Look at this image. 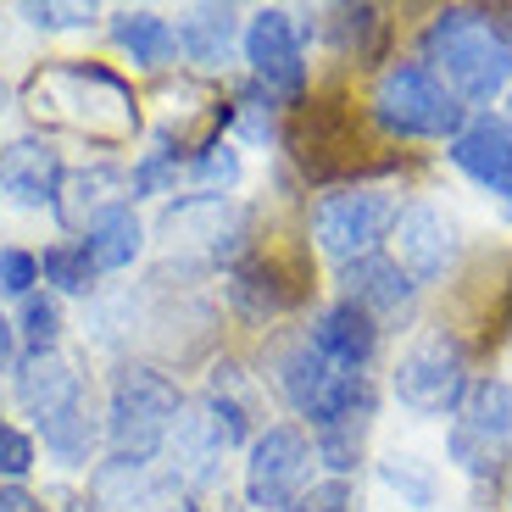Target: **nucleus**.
<instances>
[{
  "label": "nucleus",
  "instance_id": "5701e85b",
  "mask_svg": "<svg viewBox=\"0 0 512 512\" xmlns=\"http://www.w3.org/2000/svg\"><path fill=\"white\" fill-rule=\"evenodd\" d=\"M195 429H201L206 451H229V446H240V440H245V412L234 407V401L212 396L201 407V418H195Z\"/></svg>",
  "mask_w": 512,
  "mask_h": 512
},
{
  "label": "nucleus",
  "instance_id": "bb28decb",
  "mask_svg": "<svg viewBox=\"0 0 512 512\" xmlns=\"http://www.w3.org/2000/svg\"><path fill=\"white\" fill-rule=\"evenodd\" d=\"M384 479H390L401 496H412L418 507H429V501H435V474H429L418 457H390V462H384Z\"/></svg>",
  "mask_w": 512,
  "mask_h": 512
},
{
  "label": "nucleus",
  "instance_id": "9b49d317",
  "mask_svg": "<svg viewBox=\"0 0 512 512\" xmlns=\"http://www.w3.org/2000/svg\"><path fill=\"white\" fill-rule=\"evenodd\" d=\"M245 56L256 67V84L273 101H295L307 84V62H301V28L290 12H256L245 28Z\"/></svg>",
  "mask_w": 512,
  "mask_h": 512
},
{
  "label": "nucleus",
  "instance_id": "cd10ccee",
  "mask_svg": "<svg viewBox=\"0 0 512 512\" xmlns=\"http://www.w3.org/2000/svg\"><path fill=\"white\" fill-rule=\"evenodd\" d=\"M28 468H34V440L23 429H12V423H0V485L23 479Z\"/></svg>",
  "mask_w": 512,
  "mask_h": 512
},
{
  "label": "nucleus",
  "instance_id": "39448f33",
  "mask_svg": "<svg viewBox=\"0 0 512 512\" xmlns=\"http://www.w3.org/2000/svg\"><path fill=\"white\" fill-rule=\"evenodd\" d=\"M373 112H379L384 128H396V134H423V140L457 134V123H462V106L451 101V95L435 84V73L418 67V62H401V67H390V73L379 78Z\"/></svg>",
  "mask_w": 512,
  "mask_h": 512
},
{
  "label": "nucleus",
  "instance_id": "f03ea898",
  "mask_svg": "<svg viewBox=\"0 0 512 512\" xmlns=\"http://www.w3.org/2000/svg\"><path fill=\"white\" fill-rule=\"evenodd\" d=\"M423 51L468 101H496L512 78V45L479 12H440L423 34Z\"/></svg>",
  "mask_w": 512,
  "mask_h": 512
},
{
  "label": "nucleus",
  "instance_id": "b1692460",
  "mask_svg": "<svg viewBox=\"0 0 512 512\" xmlns=\"http://www.w3.org/2000/svg\"><path fill=\"white\" fill-rule=\"evenodd\" d=\"M39 268H45V279H51L56 290H67V295H84L90 279H95V262L84 256V245H51Z\"/></svg>",
  "mask_w": 512,
  "mask_h": 512
},
{
  "label": "nucleus",
  "instance_id": "1a4fd4ad",
  "mask_svg": "<svg viewBox=\"0 0 512 512\" xmlns=\"http://www.w3.org/2000/svg\"><path fill=\"white\" fill-rule=\"evenodd\" d=\"M462 346L451 334H429L401 357L396 368V396L407 401L412 412H446L462 401Z\"/></svg>",
  "mask_w": 512,
  "mask_h": 512
},
{
  "label": "nucleus",
  "instance_id": "2f4dec72",
  "mask_svg": "<svg viewBox=\"0 0 512 512\" xmlns=\"http://www.w3.org/2000/svg\"><path fill=\"white\" fill-rule=\"evenodd\" d=\"M240 179V162H234V151H223V145H206L201 156H195V184H234Z\"/></svg>",
  "mask_w": 512,
  "mask_h": 512
},
{
  "label": "nucleus",
  "instance_id": "473e14b6",
  "mask_svg": "<svg viewBox=\"0 0 512 512\" xmlns=\"http://www.w3.org/2000/svg\"><path fill=\"white\" fill-rule=\"evenodd\" d=\"M23 17H34L39 28H84L90 23V6H23Z\"/></svg>",
  "mask_w": 512,
  "mask_h": 512
},
{
  "label": "nucleus",
  "instance_id": "f704fd0d",
  "mask_svg": "<svg viewBox=\"0 0 512 512\" xmlns=\"http://www.w3.org/2000/svg\"><path fill=\"white\" fill-rule=\"evenodd\" d=\"M0 512H39L34 496H23L17 485H0Z\"/></svg>",
  "mask_w": 512,
  "mask_h": 512
},
{
  "label": "nucleus",
  "instance_id": "412c9836",
  "mask_svg": "<svg viewBox=\"0 0 512 512\" xmlns=\"http://www.w3.org/2000/svg\"><path fill=\"white\" fill-rule=\"evenodd\" d=\"M112 34H117V45H123L140 67H162L167 56L179 51V34H173L156 12H117Z\"/></svg>",
  "mask_w": 512,
  "mask_h": 512
},
{
  "label": "nucleus",
  "instance_id": "72a5a7b5",
  "mask_svg": "<svg viewBox=\"0 0 512 512\" xmlns=\"http://www.w3.org/2000/svg\"><path fill=\"white\" fill-rule=\"evenodd\" d=\"M167 162H173V151H167V145H156V151L145 156V167L134 173V190H140V195L162 190V179H167Z\"/></svg>",
  "mask_w": 512,
  "mask_h": 512
},
{
  "label": "nucleus",
  "instance_id": "c9c22d12",
  "mask_svg": "<svg viewBox=\"0 0 512 512\" xmlns=\"http://www.w3.org/2000/svg\"><path fill=\"white\" fill-rule=\"evenodd\" d=\"M6 357H12V329L0 323V368H6Z\"/></svg>",
  "mask_w": 512,
  "mask_h": 512
},
{
  "label": "nucleus",
  "instance_id": "ddd939ff",
  "mask_svg": "<svg viewBox=\"0 0 512 512\" xmlns=\"http://www.w3.org/2000/svg\"><path fill=\"white\" fill-rule=\"evenodd\" d=\"M451 262V229L440 212H429V206H412V212H401L396 218V268L407 273V279H440Z\"/></svg>",
  "mask_w": 512,
  "mask_h": 512
},
{
  "label": "nucleus",
  "instance_id": "9d476101",
  "mask_svg": "<svg viewBox=\"0 0 512 512\" xmlns=\"http://www.w3.org/2000/svg\"><path fill=\"white\" fill-rule=\"evenodd\" d=\"M312 468V446L301 429H268V435L251 446V462H245V496L251 507H290L301 496V479Z\"/></svg>",
  "mask_w": 512,
  "mask_h": 512
},
{
  "label": "nucleus",
  "instance_id": "7ed1b4c3",
  "mask_svg": "<svg viewBox=\"0 0 512 512\" xmlns=\"http://www.w3.org/2000/svg\"><path fill=\"white\" fill-rule=\"evenodd\" d=\"M179 423V390L151 368H128L112 384V451L123 462H145Z\"/></svg>",
  "mask_w": 512,
  "mask_h": 512
},
{
  "label": "nucleus",
  "instance_id": "c756f323",
  "mask_svg": "<svg viewBox=\"0 0 512 512\" xmlns=\"http://www.w3.org/2000/svg\"><path fill=\"white\" fill-rule=\"evenodd\" d=\"M34 279H39V262L28 251H0V295H28Z\"/></svg>",
  "mask_w": 512,
  "mask_h": 512
},
{
  "label": "nucleus",
  "instance_id": "f8f14e48",
  "mask_svg": "<svg viewBox=\"0 0 512 512\" xmlns=\"http://www.w3.org/2000/svg\"><path fill=\"white\" fill-rule=\"evenodd\" d=\"M451 162L490 195H512V128L501 117H474L468 128H457Z\"/></svg>",
  "mask_w": 512,
  "mask_h": 512
},
{
  "label": "nucleus",
  "instance_id": "6ab92c4d",
  "mask_svg": "<svg viewBox=\"0 0 512 512\" xmlns=\"http://www.w3.org/2000/svg\"><path fill=\"white\" fill-rule=\"evenodd\" d=\"M229 45H234V12L229 6H195L179 28V51L201 67H218L229 62Z\"/></svg>",
  "mask_w": 512,
  "mask_h": 512
},
{
  "label": "nucleus",
  "instance_id": "20e7f679",
  "mask_svg": "<svg viewBox=\"0 0 512 512\" xmlns=\"http://www.w3.org/2000/svg\"><path fill=\"white\" fill-rule=\"evenodd\" d=\"M362 123L340 95H323V101L301 106L290 123V156L307 167L312 179H346L362 167Z\"/></svg>",
  "mask_w": 512,
  "mask_h": 512
},
{
  "label": "nucleus",
  "instance_id": "0eeeda50",
  "mask_svg": "<svg viewBox=\"0 0 512 512\" xmlns=\"http://www.w3.org/2000/svg\"><path fill=\"white\" fill-rule=\"evenodd\" d=\"M396 201L384 190H340V195H323L318 212H312V234H318V245L329 256H346V262H357V256H368L373 245L384 240V234L396 229Z\"/></svg>",
  "mask_w": 512,
  "mask_h": 512
},
{
  "label": "nucleus",
  "instance_id": "4be33fe9",
  "mask_svg": "<svg viewBox=\"0 0 512 512\" xmlns=\"http://www.w3.org/2000/svg\"><path fill=\"white\" fill-rule=\"evenodd\" d=\"M62 190H67L62 223H67V229H84V218H90V212H95V223L112 212V206H101V201L117 190V179L106 173V167H95V173H73V179H62Z\"/></svg>",
  "mask_w": 512,
  "mask_h": 512
},
{
  "label": "nucleus",
  "instance_id": "aec40b11",
  "mask_svg": "<svg viewBox=\"0 0 512 512\" xmlns=\"http://www.w3.org/2000/svg\"><path fill=\"white\" fill-rule=\"evenodd\" d=\"M140 218L128 212V206H112L101 223H90V240H84V256H90L95 268H128L134 256H140Z\"/></svg>",
  "mask_w": 512,
  "mask_h": 512
},
{
  "label": "nucleus",
  "instance_id": "dca6fc26",
  "mask_svg": "<svg viewBox=\"0 0 512 512\" xmlns=\"http://www.w3.org/2000/svg\"><path fill=\"white\" fill-rule=\"evenodd\" d=\"M17 401H23V407L39 418V429H45V423H56L62 412L84 407V401H78V373L67 368L62 357H51V351L23 362V373H17Z\"/></svg>",
  "mask_w": 512,
  "mask_h": 512
},
{
  "label": "nucleus",
  "instance_id": "4468645a",
  "mask_svg": "<svg viewBox=\"0 0 512 512\" xmlns=\"http://www.w3.org/2000/svg\"><path fill=\"white\" fill-rule=\"evenodd\" d=\"M301 284H307V268L295 256H251L245 268H234V301L251 312H279L290 301H301Z\"/></svg>",
  "mask_w": 512,
  "mask_h": 512
},
{
  "label": "nucleus",
  "instance_id": "f3484780",
  "mask_svg": "<svg viewBox=\"0 0 512 512\" xmlns=\"http://www.w3.org/2000/svg\"><path fill=\"white\" fill-rule=\"evenodd\" d=\"M312 346H318L329 362H340V368L357 373L362 362L373 357V346H379V329H373V318L357 307V301H334V307L318 318V329H312Z\"/></svg>",
  "mask_w": 512,
  "mask_h": 512
},
{
  "label": "nucleus",
  "instance_id": "a211bd4d",
  "mask_svg": "<svg viewBox=\"0 0 512 512\" xmlns=\"http://www.w3.org/2000/svg\"><path fill=\"white\" fill-rule=\"evenodd\" d=\"M346 301H357L362 312H396L407 307V295H412V279L390 262V256H357V262H346Z\"/></svg>",
  "mask_w": 512,
  "mask_h": 512
},
{
  "label": "nucleus",
  "instance_id": "c85d7f7f",
  "mask_svg": "<svg viewBox=\"0 0 512 512\" xmlns=\"http://www.w3.org/2000/svg\"><path fill=\"white\" fill-rule=\"evenodd\" d=\"M234 106H240L245 134H251V140H268V134H273V112H268L273 95L262 90V84H251V90H240V101H234Z\"/></svg>",
  "mask_w": 512,
  "mask_h": 512
},
{
  "label": "nucleus",
  "instance_id": "7c9ffc66",
  "mask_svg": "<svg viewBox=\"0 0 512 512\" xmlns=\"http://www.w3.org/2000/svg\"><path fill=\"white\" fill-rule=\"evenodd\" d=\"M346 507H351L346 479H323V485H312V490L295 496V512H346Z\"/></svg>",
  "mask_w": 512,
  "mask_h": 512
},
{
  "label": "nucleus",
  "instance_id": "393cba45",
  "mask_svg": "<svg viewBox=\"0 0 512 512\" xmlns=\"http://www.w3.org/2000/svg\"><path fill=\"white\" fill-rule=\"evenodd\" d=\"M56 334H62V312L51 295H23V340L34 346V357L56 346Z\"/></svg>",
  "mask_w": 512,
  "mask_h": 512
},
{
  "label": "nucleus",
  "instance_id": "6e6552de",
  "mask_svg": "<svg viewBox=\"0 0 512 512\" xmlns=\"http://www.w3.org/2000/svg\"><path fill=\"white\" fill-rule=\"evenodd\" d=\"M284 396L295 401V412H307L318 423H334V418H346V412L368 407V384H362V373L329 362L318 346H301L284 362Z\"/></svg>",
  "mask_w": 512,
  "mask_h": 512
},
{
  "label": "nucleus",
  "instance_id": "2eb2a0df",
  "mask_svg": "<svg viewBox=\"0 0 512 512\" xmlns=\"http://www.w3.org/2000/svg\"><path fill=\"white\" fill-rule=\"evenodd\" d=\"M0 184H6V195H17L23 206H45L62 190V156L39 140H17V145L0 151Z\"/></svg>",
  "mask_w": 512,
  "mask_h": 512
},
{
  "label": "nucleus",
  "instance_id": "423d86ee",
  "mask_svg": "<svg viewBox=\"0 0 512 512\" xmlns=\"http://www.w3.org/2000/svg\"><path fill=\"white\" fill-rule=\"evenodd\" d=\"M451 457L468 474H496L501 462L512 457V384L479 379L462 396V412L451 423Z\"/></svg>",
  "mask_w": 512,
  "mask_h": 512
},
{
  "label": "nucleus",
  "instance_id": "e433bc0d",
  "mask_svg": "<svg viewBox=\"0 0 512 512\" xmlns=\"http://www.w3.org/2000/svg\"><path fill=\"white\" fill-rule=\"evenodd\" d=\"M173 512H201V507H173Z\"/></svg>",
  "mask_w": 512,
  "mask_h": 512
},
{
  "label": "nucleus",
  "instance_id": "f257e3e1",
  "mask_svg": "<svg viewBox=\"0 0 512 512\" xmlns=\"http://www.w3.org/2000/svg\"><path fill=\"white\" fill-rule=\"evenodd\" d=\"M28 112L51 128L84 134L95 145H123L140 128L134 90L95 62H56L45 73H34V84H28Z\"/></svg>",
  "mask_w": 512,
  "mask_h": 512
},
{
  "label": "nucleus",
  "instance_id": "a878e982",
  "mask_svg": "<svg viewBox=\"0 0 512 512\" xmlns=\"http://www.w3.org/2000/svg\"><path fill=\"white\" fill-rule=\"evenodd\" d=\"M362 429H368V407L323 423V457H329L334 468H351V462H357V446H362Z\"/></svg>",
  "mask_w": 512,
  "mask_h": 512
}]
</instances>
